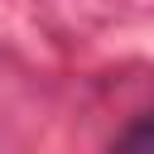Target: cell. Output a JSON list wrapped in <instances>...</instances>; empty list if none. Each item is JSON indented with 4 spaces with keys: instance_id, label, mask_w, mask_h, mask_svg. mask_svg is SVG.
Wrapping results in <instances>:
<instances>
[{
    "instance_id": "1",
    "label": "cell",
    "mask_w": 154,
    "mask_h": 154,
    "mask_svg": "<svg viewBox=\"0 0 154 154\" xmlns=\"http://www.w3.org/2000/svg\"><path fill=\"white\" fill-rule=\"evenodd\" d=\"M116 149H149V154H154V111H149V116H140V120L116 140Z\"/></svg>"
}]
</instances>
